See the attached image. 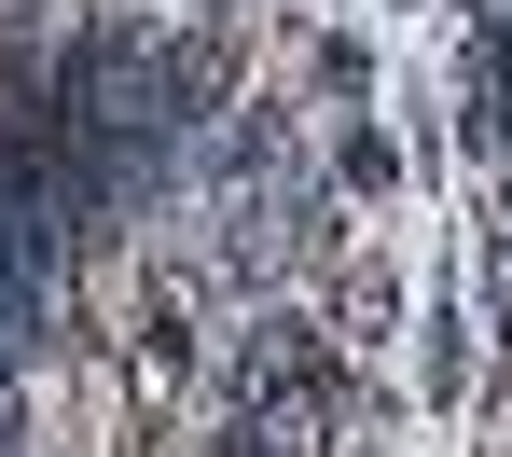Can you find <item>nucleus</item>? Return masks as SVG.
I'll list each match as a JSON object with an SVG mask.
<instances>
[{
    "label": "nucleus",
    "mask_w": 512,
    "mask_h": 457,
    "mask_svg": "<svg viewBox=\"0 0 512 457\" xmlns=\"http://www.w3.org/2000/svg\"><path fill=\"white\" fill-rule=\"evenodd\" d=\"M333 181H346V194H388V181H402V153H388V125H346Z\"/></svg>",
    "instance_id": "obj_3"
},
{
    "label": "nucleus",
    "mask_w": 512,
    "mask_h": 457,
    "mask_svg": "<svg viewBox=\"0 0 512 457\" xmlns=\"http://www.w3.org/2000/svg\"><path fill=\"white\" fill-rule=\"evenodd\" d=\"M499 42H512V0H499Z\"/></svg>",
    "instance_id": "obj_4"
},
{
    "label": "nucleus",
    "mask_w": 512,
    "mask_h": 457,
    "mask_svg": "<svg viewBox=\"0 0 512 457\" xmlns=\"http://www.w3.org/2000/svg\"><path fill=\"white\" fill-rule=\"evenodd\" d=\"M457 388H471V319L429 305V402H457Z\"/></svg>",
    "instance_id": "obj_2"
},
{
    "label": "nucleus",
    "mask_w": 512,
    "mask_h": 457,
    "mask_svg": "<svg viewBox=\"0 0 512 457\" xmlns=\"http://www.w3.org/2000/svg\"><path fill=\"white\" fill-rule=\"evenodd\" d=\"M457 153L512 167V42L499 28H471V56H457Z\"/></svg>",
    "instance_id": "obj_1"
}]
</instances>
